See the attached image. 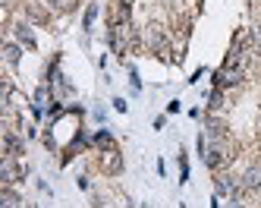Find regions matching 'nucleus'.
Masks as SVG:
<instances>
[{"instance_id": "1", "label": "nucleus", "mask_w": 261, "mask_h": 208, "mask_svg": "<svg viewBox=\"0 0 261 208\" xmlns=\"http://www.w3.org/2000/svg\"><path fill=\"white\" fill-rule=\"evenodd\" d=\"M107 41H110V48H114V54L126 57L139 38H136V32H133V26H129V22H120V26H110L107 29Z\"/></svg>"}, {"instance_id": "2", "label": "nucleus", "mask_w": 261, "mask_h": 208, "mask_svg": "<svg viewBox=\"0 0 261 208\" xmlns=\"http://www.w3.org/2000/svg\"><path fill=\"white\" fill-rule=\"evenodd\" d=\"M249 76V66H233V63H223L217 73H214V88H227V91H236Z\"/></svg>"}, {"instance_id": "3", "label": "nucleus", "mask_w": 261, "mask_h": 208, "mask_svg": "<svg viewBox=\"0 0 261 208\" xmlns=\"http://www.w3.org/2000/svg\"><path fill=\"white\" fill-rule=\"evenodd\" d=\"M22 174H25V167H19V158L4 155V161H0V183H4V186H13Z\"/></svg>"}, {"instance_id": "4", "label": "nucleus", "mask_w": 261, "mask_h": 208, "mask_svg": "<svg viewBox=\"0 0 261 208\" xmlns=\"http://www.w3.org/2000/svg\"><path fill=\"white\" fill-rule=\"evenodd\" d=\"M101 170L104 174H110V177H117L120 170H123V155H120V148H107V151H101Z\"/></svg>"}, {"instance_id": "5", "label": "nucleus", "mask_w": 261, "mask_h": 208, "mask_svg": "<svg viewBox=\"0 0 261 208\" xmlns=\"http://www.w3.org/2000/svg\"><path fill=\"white\" fill-rule=\"evenodd\" d=\"M230 98H233V91L227 88H211V98H208V113H223L230 107Z\"/></svg>"}, {"instance_id": "6", "label": "nucleus", "mask_w": 261, "mask_h": 208, "mask_svg": "<svg viewBox=\"0 0 261 208\" xmlns=\"http://www.w3.org/2000/svg\"><path fill=\"white\" fill-rule=\"evenodd\" d=\"M0 208H22V199L13 186H4L0 189Z\"/></svg>"}, {"instance_id": "7", "label": "nucleus", "mask_w": 261, "mask_h": 208, "mask_svg": "<svg viewBox=\"0 0 261 208\" xmlns=\"http://www.w3.org/2000/svg\"><path fill=\"white\" fill-rule=\"evenodd\" d=\"M13 32H16V41H19L22 48L35 51V35H32V29H29L25 22H19V26H13Z\"/></svg>"}, {"instance_id": "8", "label": "nucleus", "mask_w": 261, "mask_h": 208, "mask_svg": "<svg viewBox=\"0 0 261 208\" xmlns=\"http://www.w3.org/2000/svg\"><path fill=\"white\" fill-rule=\"evenodd\" d=\"M91 145H98L101 151H107V148H117L114 136H110V129H98L95 136H91Z\"/></svg>"}, {"instance_id": "9", "label": "nucleus", "mask_w": 261, "mask_h": 208, "mask_svg": "<svg viewBox=\"0 0 261 208\" xmlns=\"http://www.w3.org/2000/svg\"><path fill=\"white\" fill-rule=\"evenodd\" d=\"M19 54H22V44H16V41H4V60L13 66V63H19Z\"/></svg>"}, {"instance_id": "10", "label": "nucleus", "mask_w": 261, "mask_h": 208, "mask_svg": "<svg viewBox=\"0 0 261 208\" xmlns=\"http://www.w3.org/2000/svg\"><path fill=\"white\" fill-rule=\"evenodd\" d=\"M98 4H88V10H85V19H82V29L85 32H91V26H95V19H98Z\"/></svg>"}, {"instance_id": "11", "label": "nucleus", "mask_w": 261, "mask_h": 208, "mask_svg": "<svg viewBox=\"0 0 261 208\" xmlns=\"http://www.w3.org/2000/svg\"><path fill=\"white\" fill-rule=\"evenodd\" d=\"M129 85H133V91H142V79H139L136 66H129Z\"/></svg>"}, {"instance_id": "12", "label": "nucleus", "mask_w": 261, "mask_h": 208, "mask_svg": "<svg viewBox=\"0 0 261 208\" xmlns=\"http://www.w3.org/2000/svg\"><path fill=\"white\" fill-rule=\"evenodd\" d=\"M114 107H117V110H120V113H126V107H129V104H126V101H123V98H114Z\"/></svg>"}, {"instance_id": "13", "label": "nucleus", "mask_w": 261, "mask_h": 208, "mask_svg": "<svg viewBox=\"0 0 261 208\" xmlns=\"http://www.w3.org/2000/svg\"><path fill=\"white\" fill-rule=\"evenodd\" d=\"M179 107H182V104H179V101H176V98H173V101H170V104H167V110H170V113H176V110H179Z\"/></svg>"}]
</instances>
